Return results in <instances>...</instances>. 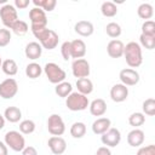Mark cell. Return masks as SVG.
<instances>
[{"label": "cell", "instance_id": "obj_12", "mask_svg": "<svg viewBox=\"0 0 155 155\" xmlns=\"http://www.w3.org/2000/svg\"><path fill=\"white\" fill-rule=\"evenodd\" d=\"M128 97V87L122 84H115L110 88V98L115 103L125 102Z\"/></svg>", "mask_w": 155, "mask_h": 155}, {"label": "cell", "instance_id": "obj_44", "mask_svg": "<svg viewBox=\"0 0 155 155\" xmlns=\"http://www.w3.org/2000/svg\"><path fill=\"white\" fill-rule=\"evenodd\" d=\"M5 117H4V115H1L0 114V130H2L4 127H5Z\"/></svg>", "mask_w": 155, "mask_h": 155}, {"label": "cell", "instance_id": "obj_21", "mask_svg": "<svg viewBox=\"0 0 155 155\" xmlns=\"http://www.w3.org/2000/svg\"><path fill=\"white\" fill-rule=\"evenodd\" d=\"M4 117L6 121L11 122V124H16L22 119V111L18 107H7L4 111Z\"/></svg>", "mask_w": 155, "mask_h": 155}, {"label": "cell", "instance_id": "obj_6", "mask_svg": "<svg viewBox=\"0 0 155 155\" xmlns=\"http://www.w3.org/2000/svg\"><path fill=\"white\" fill-rule=\"evenodd\" d=\"M47 130L52 136H62L65 132V124L59 114H51L48 116Z\"/></svg>", "mask_w": 155, "mask_h": 155}, {"label": "cell", "instance_id": "obj_39", "mask_svg": "<svg viewBox=\"0 0 155 155\" xmlns=\"http://www.w3.org/2000/svg\"><path fill=\"white\" fill-rule=\"evenodd\" d=\"M136 155H155V145L149 144L145 147H140Z\"/></svg>", "mask_w": 155, "mask_h": 155}, {"label": "cell", "instance_id": "obj_32", "mask_svg": "<svg viewBox=\"0 0 155 155\" xmlns=\"http://www.w3.org/2000/svg\"><path fill=\"white\" fill-rule=\"evenodd\" d=\"M145 122V115L143 113H139V111H136V113H132L130 116H128V124L134 127V128H138L139 126H142L143 124Z\"/></svg>", "mask_w": 155, "mask_h": 155}, {"label": "cell", "instance_id": "obj_41", "mask_svg": "<svg viewBox=\"0 0 155 155\" xmlns=\"http://www.w3.org/2000/svg\"><path fill=\"white\" fill-rule=\"evenodd\" d=\"M21 153H22V155H38V150L31 145H28V147L25 145V148Z\"/></svg>", "mask_w": 155, "mask_h": 155}, {"label": "cell", "instance_id": "obj_7", "mask_svg": "<svg viewBox=\"0 0 155 155\" xmlns=\"http://www.w3.org/2000/svg\"><path fill=\"white\" fill-rule=\"evenodd\" d=\"M18 92V84L13 78H7L0 82V97L2 99H11Z\"/></svg>", "mask_w": 155, "mask_h": 155}, {"label": "cell", "instance_id": "obj_3", "mask_svg": "<svg viewBox=\"0 0 155 155\" xmlns=\"http://www.w3.org/2000/svg\"><path fill=\"white\" fill-rule=\"evenodd\" d=\"M46 78L48 79V81L51 84H59L62 81H65V78H67V73L64 71V69H62L57 63H53V62H48L45 64V67L42 68Z\"/></svg>", "mask_w": 155, "mask_h": 155}, {"label": "cell", "instance_id": "obj_30", "mask_svg": "<svg viewBox=\"0 0 155 155\" xmlns=\"http://www.w3.org/2000/svg\"><path fill=\"white\" fill-rule=\"evenodd\" d=\"M11 30H12V33H15L16 35L22 36V35H24V34L28 33L29 25H28V23H27L25 21L18 19V21H16V22L13 23V25L11 27Z\"/></svg>", "mask_w": 155, "mask_h": 155}, {"label": "cell", "instance_id": "obj_23", "mask_svg": "<svg viewBox=\"0 0 155 155\" xmlns=\"http://www.w3.org/2000/svg\"><path fill=\"white\" fill-rule=\"evenodd\" d=\"M42 71H44L42 67L39 63H36V62H31V63H29L25 67V75L29 79H38V78H40Z\"/></svg>", "mask_w": 155, "mask_h": 155}, {"label": "cell", "instance_id": "obj_1", "mask_svg": "<svg viewBox=\"0 0 155 155\" xmlns=\"http://www.w3.org/2000/svg\"><path fill=\"white\" fill-rule=\"evenodd\" d=\"M124 57L130 68H138L143 63L142 47L136 41H130L124 47Z\"/></svg>", "mask_w": 155, "mask_h": 155}, {"label": "cell", "instance_id": "obj_19", "mask_svg": "<svg viewBox=\"0 0 155 155\" xmlns=\"http://www.w3.org/2000/svg\"><path fill=\"white\" fill-rule=\"evenodd\" d=\"M144 139H145L144 132L142 130H139V128H133L127 134V143H128V145H131L133 148L140 147L143 144Z\"/></svg>", "mask_w": 155, "mask_h": 155}, {"label": "cell", "instance_id": "obj_29", "mask_svg": "<svg viewBox=\"0 0 155 155\" xmlns=\"http://www.w3.org/2000/svg\"><path fill=\"white\" fill-rule=\"evenodd\" d=\"M34 7L42 8L45 12H51L54 10L57 1L56 0H33Z\"/></svg>", "mask_w": 155, "mask_h": 155}, {"label": "cell", "instance_id": "obj_27", "mask_svg": "<svg viewBox=\"0 0 155 155\" xmlns=\"http://www.w3.org/2000/svg\"><path fill=\"white\" fill-rule=\"evenodd\" d=\"M70 134L73 138H82L85 134H86V125L81 121H76L71 125L70 127Z\"/></svg>", "mask_w": 155, "mask_h": 155}, {"label": "cell", "instance_id": "obj_17", "mask_svg": "<svg viewBox=\"0 0 155 155\" xmlns=\"http://www.w3.org/2000/svg\"><path fill=\"white\" fill-rule=\"evenodd\" d=\"M74 30L76 34H79L80 36H91L94 31V27L90 21H79L75 23L74 25Z\"/></svg>", "mask_w": 155, "mask_h": 155}, {"label": "cell", "instance_id": "obj_14", "mask_svg": "<svg viewBox=\"0 0 155 155\" xmlns=\"http://www.w3.org/2000/svg\"><path fill=\"white\" fill-rule=\"evenodd\" d=\"M124 42L117 39H113L107 45V53L111 58H120L124 56Z\"/></svg>", "mask_w": 155, "mask_h": 155}, {"label": "cell", "instance_id": "obj_4", "mask_svg": "<svg viewBox=\"0 0 155 155\" xmlns=\"http://www.w3.org/2000/svg\"><path fill=\"white\" fill-rule=\"evenodd\" d=\"M4 143L13 151H22L25 148V139L19 131H8L5 133Z\"/></svg>", "mask_w": 155, "mask_h": 155}, {"label": "cell", "instance_id": "obj_18", "mask_svg": "<svg viewBox=\"0 0 155 155\" xmlns=\"http://www.w3.org/2000/svg\"><path fill=\"white\" fill-rule=\"evenodd\" d=\"M111 126V121L108 117H98L93 121L92 124V132L94 134H99L102 136L103 133H105Z\"/></svg>", "mask_w": 155, "mask_h": 155}, {"label": "cell", "instance_id": "obj_36", "mask_svg": "<svg viewBox=\"0 0 155 155\" xmlns=\"http://www.w3.org/2000/svg\"><path fill=\"white\" fill-rule=\"evenodd\" d=\"M11 31L10 29H6V28H1L0 29V47H5L10 44L11 41Z\"/></svg>", "mask_w": 155, "mask_h": 155}, {"label": "cell", "instance_id": "obj_5", "mask_svg": "<svg viewBox=\"0 0 155 155\" xmlns=\"http://www.w3.org/2000/svg\"><path fill=\"white\" fill-rule=\"evenodd\" d=\"M0 18L6 29H11L13 23L18 21V12L11 4H4L0 7Z\"/></svg>", "mask_w": 155, "mask_h": 155}, {"label": "cell", "instance_id": "obj_11", "mask_svg": "<svg viewBox=\"0 0 155 155\" xmlns=\"http://www.w3.org/2000/svg\"><path fill=\"white\" fill-rule=\"evenodd\" d=\"M47 145L52 154L54 155H62L67 150V142L61 136H52L47 140Z\"/></svg>", "mask_w": 155, "mask_h": 155}, {"label": "cell", "instance_id": "obj_34", "mask_svg": "<svg viewBox=\"0 0 155 155\" xmlns=\"http://www.w3.org/2000/svg\"><path fill=\"white\" fill-rule=\"evenodd\" d=\"M142 110L144 115L154 116L155 115V99L154 98H147L142 104Z\"/></svg>", "mask_w": 155, "mask_h": 155}, {"label": "cell", "instance_id": "obj_15", "mask_svg": "<svg viewBox=\"0 0 155 155\" xmlns=\"http://www.w3.org/2000/svg\"><path fill=\"white\" fill-rule=\"evenodd\" d=\"M24 54L28 59L30 61H36L41 57L42 54V47L39 42L36 41H31V42H28L25 45V48H24Z\"/></svg>", "mask_w": 155, "mask_h": 155}, {"label": "cell", "instance_id": "obj_24", "mask_svg": "<svg viewBox=\"0 0 155 155\" xmlns=\"http://www.w3.org/2000/svg\"><path fill=\"white\" fill-rule=\"evenodd\" d=\"M54 92L58 97H62V98H67L71 92H73V85L68 81H62L59 84L56 85L54 87Z\"/></svg>", "mask_w": 155, "mask_h": 155}, {"label": "cell", "instance_id": "obj_38", "mask_svg": "<svg viewBox=\"0 0 155 155\" xmlns=\"http://www.w3.org/2000/svg\"><path fill=\"white\" fill-rule=\"evenodd\" d=\"M61 54L63 57L64 61H68L71 58V53H70V41H64L61 46Z\"/></svg>", "mask_w": 155, "mask_h": 155}, {"label": "cell", "instance_id": "obj_9", "mask_svg": "<svg viewBox=\"0 0 155 155\" xmlns=\"http://www.w3.org/2000/svg\"><path fill=\"white\" fill-rule=\"evenodd\" d=\"M119 79L121 81L122 85L125 86H134L139 82V73L136 69L132 68H125L120 71L119 74Z\"/></svg>", "mask_w": 155, "mask_h": 155}, {"label": "cell", "instance_id": "obj_22", "mask_svg": "<svg viewBox=\"0 0 155 155\" xmlns=\"http://www.w3.org/2000/svg\"><path fill=\"white\" fill-rule=\"evenodd\" d=\"M76 88L78 92L85 96H88L93 91V82L88 78H82L76 80Z\"/></svg>", "mask_w": 155, "mask_h": 155}, {"label": "cell", "instance_id": "obj_16", "mask_svg": "<svg viewBox=\"0 0 155 155\" xmlns=\"http://www.w3.org/2000/svg\"><path fill=\"white\" fill-rule=\"evenodd\" d=\"M70 53H71V58L74 59L82 58L86 54V44L84 42V40L75 39L70 41Z\"/></svg>", "mask_w": 155, "mask_h": 155}, {"label": "cell", "instance_id": "obj_37", "mask_svg": "<svg viewBox=\"0 0 155 155\" xmlns=\"http://www.w3.org/2000/svg\"><path fill=\"white\" fill-rule=\"evenodd\" d=\"M142 34L155 36V23H154V21L149 19V21H145L142 24Z\"/></svg>", "mask_w": 155, "mask_h": 155}, {"label": "cell", "instance_id": "obj_45", "mask_svg": "<svg viewBox=\"0 0 155 155\" xmlns=\"http://www.w3.org/2000/svg\"><path fill=\"white\" fill-rule=\"evenodd\" d=\"M1 64H2V59H1V57H0V68H1Z\"/></svg>", "mask_w": 155, "mask_h": 155}, {"label": "cell", "instance_id": "obj_26", "mask_svg": "<svg viewBox=\"0 0 155 155\" xmlns=\"http://www.w3.org/2000/svg\"><path fill=\"white\" fill-rule=\"evenodd\" d=\"M137 13H138V17L142 18V19H145V21H149L153 15H154V8L148 2H143L138 6L137 8Z\"/></svg>", "mask_w": 155, "mask_h": 155}, {"label": "cell", "instance_id": "obj_2", "mask_svg": "<svg viewBox=\"0 0 155 155\" xmlns=\"http://www.w3.org/2000/svg\"><path fill=\"white\" fill-rule=\"evenodd\" d=\"M65 105L69 110L71 111H82L87 109L90 105V101L87 96L76 92H71L67 98H65Z\"/></svg>", "mask_w": 155, "mask_h": 155}, {"label": "cell", "instance_id": "obj_40", "mask_svg": "<svg viewBox=\"0 0 155 155\" xmlns=\"http://www.w3.org/2000/svg\"><path fill=\"white\" fill-rule=\"evenodd\" d=\"M29 4H30L29 0H15L13 6L16 7V10H17V8H19V10H24V8H27V7L29 6Z\"/></svg>", "mask_w": 155, "mask_h": 155}, {"label": "cell", "instance_id": "obj_25", "mask_svg": "<svg viewBox=\"0 0 155 155\" xmlns=\"http://www.w3.org/2000/svg\"><path fill=\"white\" fill-rule=\"evenodd\" d=\"M1 69H2V71H4L6 75H8V76H13V75H16L17 71H18V65H17V63H16L15 59H12V58H7V59L2 61Z\"/></svg>", "mask_w": 155, "mask_h": 155}, {"label": "cell", "instance_id": "obj_43", "mask_svg": "<svg viewBox=\"0 0 155 155\" xmlns=\"http://www.w3.org/2000/svg\"><path fill=\"white\" fill-rule=\"evenodd\" d=\"M0 155H8V148L1 140H0Z\"/></svg>", "mask_w": 155, "mask_h": 155}, {"label": "cell", "instance_id": "obj_8", "mask_svg": "<svg viewBox=\"0 0 155 155\" xmlns=\"http://www.w3.org/2000/svg\"><path fill=\"white\" fill-rule=\"evenodd\" d=\"M91 71L90 68V63L87 62V59L85 58H79V59H74L71 63V73L75 78L78 79H82V78H88Z\"/></svg>", "mask_w": 155, "mask_h": 155}, {"label": "cell", "instance_id": "obj_20", "mask_svg": "<svg viewBox=\"0 0 155 155\" xmlns=\"http://www.w3.org/2000/svg\"><path fill=\"white\" fill-rule=\"evenodd\" d=\"M88 108H90L91 115H93V116H103V115L107 113V103H105V101L102 99V98H96V99H93V101L90 103Z\"/></svg>", "mask_w": 155, "mask_h": 155}, {"label": "cell", "instance_id": "obj_35", "mask_svg": "<svg viewBox=\"0 0 155 155\" xmlns=\"http://www.w3.org/2000/svg\"><path fill=\"white\" fill-rule=\"evenodd\" d=\"M35 131V122L33 120H22L19 122V132L22 134H30Z\"/></svg>", "mask_w": 155, "mask_h": 155}, {"label": "cell", "instance_id": "obj_10", "mask_svg": "<svg viewBox=\"0 0 155 155\" xmlns=\"http://www.w3.org/2000/svg\"><path fill=\"white\" fill-rule=\"evenodd\" d=\"M101 140L104 144V147L108 148H114L116 145L120 144L121 142V133L117 128H109L105 133H103L101 136Z\"/></svg>", "mask_w": 155, "mask_h": 155}, {"label": "cell", "instance_id": "obj_13", "mask_svg": "<svg viewBox=\"0 0 155 155\" xmlns=\"http://www.w3.org/2000/svg\"><path fill=\"white\" fill-rule=\"evenodd\" d=\"M29 19H30V25H39V27H46L47 25V17L46 12L42 8L39 7H33L29 11Z\"/></svg>", "mask_w": 155, "mask_h": 155}, {"label": "cell", "instance_id": "obj_31", "mask_svg": "<svg viewBox=\"0 0 155 155\" xmlns=\"http://www.w3.org/2000/svg\"><path fill=\"white\" fill-rule=\"evenodd\" d=\"M105 33H107L108 36H110V38H113V39H116V38H119V36L121 35L122 29H121V27H120L119 23H116V22H110V23H108V24L105 25Z\"/></svg>", "mask_w": 155, "mask_h": 155}, {"label": "cell", "instance_id": "obj_42", "mask_svg": "<svg viewBox=\"0 0 155 155\" xmlns=\"http://www.w3.org/2000/svg\"><path fill=\"white\" fill-rule=\"evenodd\" d=\"M96 155H111V151L108 147H99L96 151Z\"/></svg>", "mask_w": 155, "mask_h": 155}, {"label": "cell", "instance_id": "obj_28", "mask_svg": "<svg viewBox=\"0 0 155 155\" xmlns=\"http://www.w3.org/2000/svg\"><path fill=\"white\" fill-rule=\"evenodd\" d=\"M101 12L104 17H114L117 13V6L111 1H104L101 5Z\"/></svg>", "mask_w": 155, "mask_h": 155}, {"label": "cell", "instance_id": "obj_33", "mask_svg": "<svg viewBox=\"0 0 155 155\" xmlns=\"http://www.w3.org/2000/svg\"><path fill=\"white\" fill-rule=\"evenodd\" d=\"M139 46L144 47L147 50H154L155 48V36L140 34V36H139Z\"/></svg>", "mask_w": 155, "mask_h": 155}]
</instances>
